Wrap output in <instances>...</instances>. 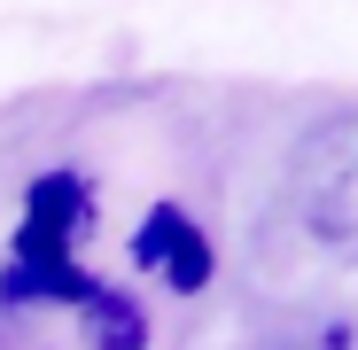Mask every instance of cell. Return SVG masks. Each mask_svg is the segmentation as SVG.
<instances>
[{
	"label": "cell",
	"instance_id": "cell-1",
	"mask_svg": "<svg viewBox=\"0 0 358 350\" xmlns=\"http://www.w3.org/2000/svg\"><path fill=\"white\" fill-rule=\"evenodd\" d=\"M280 210L312 249L358 265V101L312 117L288 148L280 171Z\"/></svg>",
	"mask_w": 358,
	"mask_h": 350
},
{
	"label": "cell",
	"instance_id": "cell-2",
	"mask_svg": "<svg viewBox=\"0 0 358 350\" xmlns=\"http://www.w3.org/2000/svg\"><path fill=\"white\" fill-rule=\"evenodd\" d=\"M94 218V195L78 171H47V180L24 195V226H16V249H8V304H86L94 296V272L71 265L78 226Z\"/></svg>",
	"mask_w": 358,
	"mask_h": 350
},
{
	"label": "cell",
	"instance_id": "cell-3",
	"mask_svg": "<svg viewBox=\"0 0 358 350\" xmlns=\"http://www.w3.org/2000/svg\"><path fill=\"white\" fill-rule=\"evenodd\" d=\"M133 257H141L156 280H171L179 296L210 280V242H203V226H195L187 210H179V203H156V210L141 218V233H133Z\"/></svg>",
	"mask_w": 358,
	"mask_h": 350
},
{
	"label": "cell",
	"instance_id": "cell-4",
	"mask_svg": "<svg viewBox=\"0 0 358 350\" xmlns=\"http://www.w3.org/2000/svg\"><path fill=\"white\" fill-rule=\"evenodd\" d=\"M78 319H86V350H148V312L125 296V288L94 280V296L78 304Z\"/></svg>",
	"mask_w": 358,
	"mask_h": 350
}]
</instances>
